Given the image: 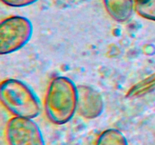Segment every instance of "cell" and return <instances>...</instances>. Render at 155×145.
<instances>
[{"label":"cell","mask_w":155,"mask_h":145,"mask_svg":"<svg viewBox=\"0 0 155 145\" xmlns=\"http://www.w3.org/2000/svg\"><path fill=\"white\" fill-rule=\"evenodd\" d=\"M135 10L142 18L155 21V0H136Z\"/></svg>","instance_id":"obj_9"},{"label":"cell","mask_w":155,"mask_h":145,"mask_svg":"<svg viewBox=\"0 0 155 145\" xmlns=\"http://www.w3.org/2000/svg\"><path fill=\"white\" fill-rule=\"evenodd\" d=\"M39 0H2L3 3L9 7L23 8L31 5Z\"/></svg>","instance_id":"obj_10"},{"label":"cell","mask_w":155,"mask_h":145,"mask_svg":"<svg viewBox=\"0 0 155 145\" xmlns=\"http://www.w3.org/2000/svg\"><path fill=\"white\" fill-rule=\"evenodd\" d=\"M78 89L66 76H56L48 85L44 102L48 120L55 125H64L72 119L77 110Z\"/></svg>","instance_id":"obj_1"},{"label":"cell","mask_w":155,"mask_h":145,"mask_svg":"<svg viewBox=\"0 0 155 145\" xmlns=\"http://www.w3.org/2000/svg\"><path fill=\"white\" fill-rule=\"evenodd\" d=\"M33 26L28 18L19 15L2 20L0 24V54H9L22 48L31 39Z\"/></svg>","instance_id":"obj_3"},{"label":"cell","mask_w":155,"mask_h":145,"mask_svg":"<svg viewBox=\"0 0 155 145\" xmlns=\"http://www.w3.org/2000/svg\"><path fill=\"white\" fill-rule=\"evenodd\" d=\"M0 101L8 111L18 117L34 119L41 112L39 98L24 82L8 79L0 85Z\"/></svg>","instance_id":"obj_2"},{"label":"cell","mask_w":155,"mask_h":145,"mask_svg":"<svg viewBox=\"0 0 155 145\" xmlns=\"http://www.w3.org/2000/svg\"><path fill=\"white\" fill-rule=\"evenodd\" d=\"M155 91V73L149 76L131 88L127 97L131 98H140Z\"/></svg>","instance_id":"obj_8"},{"label":"cell","mask_w":155,"mask_h":145,"mask_svg":"<svg viewBox=\"0 0 155 145\" xmlns=\"http://www.w3.org/2000/svg\"><path fill=\"white\" fill-rule=\"evenodd\" d=\"M95 145H128L127 137L117 128H108L99 134Z\"/></svg>","instance_id":"obj_7"},{"label":"cell","mask_w":155,"mask_h":145,"mask_svg":"<svg viewBox=\"0 0 155 145\" xmlns=\"http://www.w3.org/2000/svg\"><path fill=\"white\" fill-rule=\"evenodd\" d=\"M77 111L87 119H93L101 115L104 110V101L99 92L88 85L77 86Z\"/></svg>","instance_id":"obj_5"},{"label":"cell","mask_w":155,"mask_h":145,"mask_svg":"<svg viewBox=\"0 0 155 145\" xmlns=\"http://www.w3.org/2000/svg\"><path fill=\"white\" fill-rule=\"evenodd\" d=\"M8 145H46L40 128L30 118L14 116L6 125Z\"/></svg>","instance_id":"obj_4"},{"label":"cell","mask_w":155,"mask_h":145,"mask_svg":"<svg viewBox=\"0 0 155 145\" xmlns=\"http://www.w3.org/2000/svg\"><path fill=\"white\" fill-rule=\"evenodd\" d=\"M107 14L117 22L129 21L135 8L133 0H103Z\"/></svg>","instance_id":"obj_6"}]
</instances>
